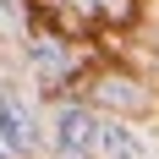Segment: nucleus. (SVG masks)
<instances>
[{
  "mask_svg": "<svg viewBox=\"0 0 159 159\" xmlns=\"http://www.w3.org/2000/svg\"><path fill=\"white\" fill-rule=\"evenodd\" d=\"M0 148H6V154H33V148H39V126H33L28 104H22L11 88H0Z\"/></svg>",
  "mask_w": 159,
  "mask_h": 159,
  "instance_id": "f03ea898",
  "label": "nucleus"
},
{
  "mask_svg": "<svg viewBox=\"0 0 159 159\" xmlns=\"http://www.w3.org/2000/svg\"><path fill=\"white\" fill-rule=\"evenodd\" d=\"M0 159H6V148H0Z\"/></svg>",
  "mask_w": 159,
  "mask_h": 159,
  "instance_id": "0eeeda50",
  "label": "nucleus"
},
{
  "mask_svg": "<svg viewBox=\"0 0 159 159\" xmlns=\"http://www.w3.org/2000/svg\"><path fill=\"white\" fill-rule=\"evenodd\" d=\"M93 148H99L104 159H148L143 137H137L121 115H115V121H99V143H93Z\"/></svg>",
  "mask_w": 159,
  "mask_h": 159,
  "instance_id": "7ed1b4c3",
  "label": "nucleus"
},
{
  "mask_svg": "<svg viewBox=\"0 0 159 159\" xmlns=\"http://www.w3.org/2000/svg\"><path fill=\"white\" fill-rule=\"evenodd\" d=\"M99 143V115L88 104H61L55 110V148L61 159H88Z\"/></svg>",
  "mask_w": 159,
  "mask_h": 159,
  "instance_id": "f257e3e1",
  "label": "nucleus"
},
{
  "mask_svg": "<svg viewBox=\"0 0 159 159\" xmlns=\"http://www.w3.org/2000/svg\"><path fill=\"white\" fill-rule=\"evenodd\" d=\"M28 61L39 66L44 77H61L66 66H71V55H66V44H61V39H33V44H28Z\"/></svg>",
  "mask_w": 159,
  "mask_h": 159,
  "instance_id": "39448f33",
  "label": "nucleus"
},
{
  "mask_svg": "<svg viewBox=\"0 0 159 159\" xmlns=\"http://www.w3.org/2000/svg\"><path fill=\"white\" fill-rule=\"evenodd\" d=\"M93 11H104V16H132V0H88Z\"/></svg>",
  "mask_w": 159,
  "mask_h": 159,
  "instance_id": "423d86ee",
  "label": "nucleus"
},
{
  "mask_svg": "<svg viewBox=\"0 0 159 159\" xmlns=\"http://www.w3.org/2000/svg\"><path fill=\"white\" fill-rule=\"evenodd\" d=\"M93 104L137 110V104H143V93H137V82H132V77H99V82H93Z\"/></svg>",
  "mask_w": 159,
  "mask_h": 159,
  "instance_id": "20e7f679",
  "label": "nucleus"
}]
</instances>
